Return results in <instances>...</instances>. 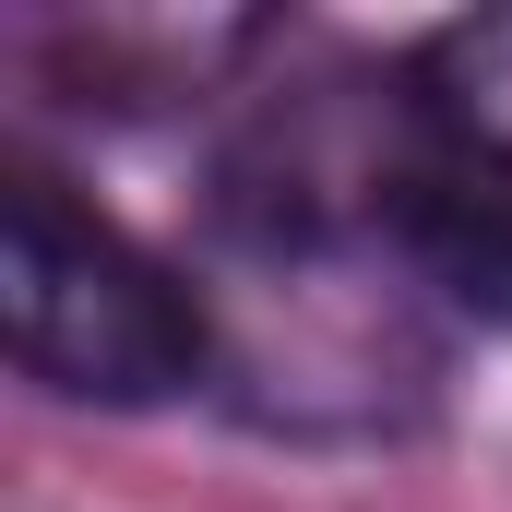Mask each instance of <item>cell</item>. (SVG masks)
Instances as JSON below:
<instances>
[{
  "label": "cell",
  "instance_id": "obj_2",
  "mask_svg": "<svg viewBox=\"0 0 512 512\" xmlns=\"http://www.w3.org/2000/svg\"><path fill=\"white\" fill-rule=\"evenodd\" d=\"M417 108V251L441 310L512 322V12H465L405 72Z\"/></svg>",
  "mask_w": 512,
  "mask_h": 512
},
{
  "label": "cell",
  "instance_id": "obj_1",
  "mask_svg": "<svg viewBox=\"0 0 512 512\" xmlns=\"http://www.w3.org/2000/svg\"><path fill=\"white\" fill-rule=\"evenodd\" d=\"M0 322H12V370L72 405H167L227 358L215 298L96 203H72L60 179H12L0 203Z\"/></svg>",
  "mask_w": 512,
  "mask_h": 512
}]
</instances>
